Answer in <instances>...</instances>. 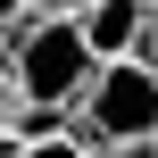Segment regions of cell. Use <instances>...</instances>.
<instances>
[{"label": "cell", "instance_id": "cell-1", "mask_svg": "<svg viewBox=\"0 0 158 158\" xmlns=\"http://www.w3.org/2000/svg\"><path fill=\"white\" fill-rule=\"evenodd\" d=\"M0 67H8V92L25 108H75V92L92 83V50L75 33V17H17L0 33Z\"/></svg>", "mask_w": 158, "mask_h": 158}, {"label": "cell", "instance_id": "cell-2", "mask_svg": "<svg viewBox=\"0 0 158 158\" xmlns=\"http://www.w3.org/2000/svg\"><path fill=\"white\" fill-rule=\"evenodd\" d=\"M150 133H158V75L142 58H100L92 83L67 108V142H83V150H150Z\"/></svg>", "mask_w": 158, "mask_h": 158}, {"label": "cell", "instance_id": "cell-3", "mask_svg": "<svg viewBox=\"0 0 158 158\" xmlns=\"http://www.w3.org/2000/svg\"><path fill=\"white\" fill-rule=\"evenodd\" d=\"M75 33H83L92 58H125L133 33H142V0H83L75 8Z\"/></svg>", "mask_w": 158, "mask_h": 158}, {"label": "cell", "instance_id": "cell-4", "mask_svg": "<svg viewBox=\"0 0 158 158\" xmlns=\"http://www.w3.org/2000/svg\"><path fill=\"white\" fill-rule=\"evenodd\" d=\"M125 58H142V67L158 75V8H142V33H133V50H125Z\"/></svg>", "mask_w": 158, "mask_h": 158}, {"label": "cell", "instance_id": "cell-5", "mask_svg": "<svg viewBox=\"0 0 158 158\" xmlns=\"http://www.w3.org/2000/svg\"><path fill=\"white\" fill-rule=\"evenodd\" d=\"M17 8H25V17H75L83 0H17Z\"/></svg>", "mask_w": 158, "mask_h": 158}, {"label": "cell", "instance_id": "cell-6", "mask_svg": "<svg viewBox=\"0 0 158 158\" xmlns=\"http://www.w3.org/2000/svg\"><path fill=\"white\" fill-rule=\"evenodd\" d=\"M8 108H17V92H8V67H0V125H8Z\"/></svg>", "mask_w": 158, "mask_h": 158}, {"label": "cell", "instance_id": "cell-7", "mask_svg": "<svg viewBox=\"0 0 158 158\" xmlns=\"http://www.w3.org/2000/svg\"><path fill=\"white\" fill-rule=\"evenodd\" d=\"M17 17H25V8H17V0H0V33H8V25H17Z\"/></svg>", "mask_w": 158, "mask_h": 158}, {"label": "cell", "instance_id": "cell-8", "mask_svg": "<svg viewBox=\"0 0 158 158\" xmlns=\"http://www.w3.org/2000/svg\"><path fill=\"white\" fill-rule=\"evenodd\" d=\"M150 158H158V133H150Z\"/></svg>", "mask_w": 158, "mask_h": 158}, {"label": "cell", "instance_id": "cell-9", "mask_svg": "<svg viewBox=\"0 0 158 158\" xmlns=\"http://www.w3.org/2000/svg\"><path fill=\"white\" fill-rule=\"evenodd\" d=\"M142 8H158V0H142Z\"/></svg>", "mask_w": 158, "mask_h": 158}]
</instances>
